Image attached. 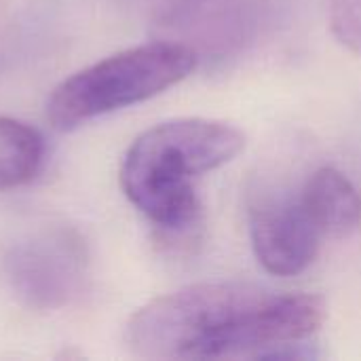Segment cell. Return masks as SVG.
I'll use <instances>...</instances> for the list:
<instances>
[{
  "label": "cell",
  "instance_id": "obj_1",
  "mask_svg": "<svg viewBox=\"0 0 361 361\" xmlns=\"http://www.w3.org/2000/svg\"><path fill=\"white\" fill-rule=\"evenodd\" d=\"M326 322L311 294L273 292L252 283H195L144 305L125 341L144 360H298Z\"/></svg>",
  "mask_w": 361,
  "mask_h": 361
},
{
  "label": "cell",
  "instance_id": "obj_2",
  "mask_svg": "<svg viewBox=\"0 0 361 361\" xmlns=\"http://www.w3.org/2000/svg\"><path fill=\"white\" fill-rule=\"evenodd\" d=\"M243 146L245 135L222 121L176 118L154 125L123 159V192L163 235L182 237L201 216L195 180L233 161Z\"/></svg>",
  "mask_w": 361,
  "mask_h": 361
},
{
  "label": "cell",
  "instance_id": "obj_3",
  "mask_svg": "<svg viewBox=\"0 0 361 361\" xmlns=\"http://www.w3.org/2000/svg\"><path fill=\"white\" fill-rule=\"evenodd\" d=\"M195 66L197 53L182 42H146L125 49L61 80L47 102V118L55 129L72 131L167 91Z\"/></svg>",
  "mask_w": 361,
  "mask_h": 361
},
{
  "label": "cell",
  "instance_id": "obj_4",
  "mask_svg": "<svg viewBox=\"0 0 361 361\" xmlns=\"http://www.w3.org/2000/svg\"><path fill=\"white\" fill-rule=\"evenodd\" d=\"M13 296L32 311H57L76 300L89 277V252L70 226H42L19 237L2 258Z\"/></svg>",
  "mask_w": 361,
  "mask_h": 361
},
{
  "label": "cell",
  "instance_id": "obj_5",
  "mask_svg": "<svg viewBox=\"0 0 361 361\" xmlns=\"http://www.w3.org/2000/svg\"><path fill=\"white\" fill-rule=\"evenodd\" d=\"M250 235L258 262L279 277L302 273L319 250L322 233L300 199H260L250 209Z\"/></svg>",
  "mask_w": 361,
  "mask_h": 361
},
{
  "label": "cell",
  "instance_id": "obj_6",
  "mask_svg": "<svg viewBox=\"0 0 361 361\" xmlns=\"http://www.w3.org/2000/svg\"><path fill=\"white\" fill-rule=\"evenodd\" d=\"M300 203L322 237H347L360 226V195L334 167H322L309 178Z\"/></svg>",
  "mask_w": 361,
  "mask_h": 361
},
{
  "label": "cell",
  "instance_id": "obj_7",
  "mask_svg": "<svg viewBox=\"0 0 361 361\" xmlns=\"http://www.w3.org/2000/svg\"><path fill=\"white\" fill-rule=\"evenodd\" d=\"M42 135L11 116H0V190L32 182L44 165Z\"/></svg>",
  "mask_w": 361,
  "mask_h": 361
},
{
  "label": "cell",
  "instance_id": "obj_8",
  "mask_svg": "<svg viewBox=\"0 0 361 361\" xmlns=\"http://www.w3.org/2000/svg\"><path fill=\"white\" fill-rule=\"evenodd\" d=\"M330 8V25L334 36L361 51V0H328Z\"/></svg>",
  "mask_w": 361,
  "mask_h": 361
}]
</instances>
